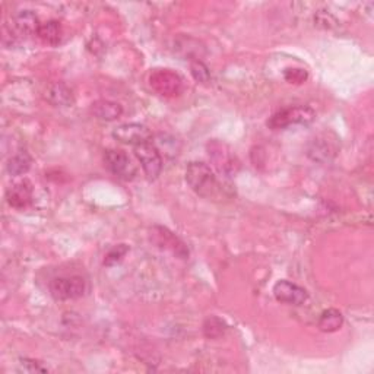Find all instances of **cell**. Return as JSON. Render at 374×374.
<instances>
[{
	"label": "cell",
	"instance_id": "cell-1",
	"mask_svg": "<svg viewBox=\"0 0 374 374\" xmlns=\"http://www.w3.org/2000/svg\"><path fill=\"white\" fill-rule=\"evenodd\" d=\"M186 182L198 196L205 199H218L223 195V186L216 176L205 162L193 161L186 169Z\"/></svg>",
	"mask_w": 374,
	"mask_h": 374
},
{
	"label": "cell",
	"instance_id": "cell-2",
	"mask_svg": "<svg viewBox=\"0 0 374 374\" xmlns=\"http://www.w3.org/2000/svg\"><path fill=\"white\" fill-rule=\"evenodd\" d=\"M315 119H316V113L312 107L291 106L275 113L272 118L268 120V127L274 129V131H281V129H288L297 124L307 126L313 123Z\"/></svg>",
	"mask_w": 374,
	"mask_h": 374
},
{
	"label": "cell",
	"instance_id": "cell-3",
	"mask_svg": "<svg viewBox=\"0 0 374 374\" xmlns=\"http://www.w3.org/2000/svg\"><path fill=\"white\" fill-rule=\"evenodd\" d=\"M149 85L157 94L167 98L178 97L183 93L185 88L182 76L173 72L171 69L152 71L149 75Z\"/></svg>",
	"mask_w": 374,
	"mask_h": 374
},
{
	"label": "cell",
	"instance_id": "cell-4",
	"mask_svg": "<svg viewBox=\"0 0 374 374\" xmlns=\"http://www.w3.org/2000/svg\"><path fill=\"white\" fill-rule=\"evenodd\" d=\"M208 153L209 158L216 167V170L224 174L225 177H233L240 170V161L236 153L230 149L228 145L224 142L212 140L208 144Z\"/></svg>",
	"mask_w": 374,
	"mask_h": 374
},
{
	"label": "cell",
	"instance_id": "cell-5",
	"mask_svg": "<svg viewBox=\"0 0 374 374\" xmlns=\"http://www.w3.org/2000/svg\"><path fill=\"white\" fill-rule=\"evenodd\" d=\"M339 139L333 133H320L307 145V156L315 162L325 164L332 161L339 151Z\"/></svg>",
	"mask_w": 374,
	"mask_h": 374
},
{
	"label": "cell",
	"instance_id": "cell-6",
	"mask_svg": "<svg viewBox=\"0 0 374 374\" xmlns=\"http://www.w3.org/2000/svg\"><path fill=\"white\" fill-rule=\"evenodd\" d=\"M50 294L57 301H66V300H76L86 291L85 279L81 277H64V278H55L50 282Z\"/></svg>",
	"mask_w": 374,
	"mask_h": 374
},
{
	"label": "cell",
	"instance_id": "cell-7",
	"mask_svg": "<svg viewBox=\"0 0 374 374\" xmlns=\"http://www.w3.org/2000/svg\"><path fill=\"white\" fill-rule=\"evenodd\" d=\"M104 164L107 170L120 180L124 182H131L138 174L136 165L132 162L123 151L119 149H110L104 153Z\"/></svg>",
	"mask_w": 374,
	"mask_h": 374
},
{
	"label": "cell",
	"instance_id": "cell-8",
	"mask_svg": "<svg viewBox=\"0 0 374 374\" xmlns=\"http://www.w3.org/2000/svg\"><path fill=\"white\" fill-rule=\"evenodd\" d=\"M135 156L142 165V170H144L145 176L149 180L158 178L162 170V158L158 148L153 145L152 142H147V144L135 147Z\"/></svg>",
	"mask_w": 374,
	"mask_h": 374
},
{
	"label": "cell",
	"instance_id": "cell-9",
	"mask_svg": "<svg viewBox=\"0 0 374 374\" xmlns=\"http://www.w3.org/2000/svg\"><path fill=\"white\" fill-rule=\"evenodd\" d=\"M113 138L118 142H120V144L138 147L142 144H147V142H151L152 133L144 124L124 123L114 129Z\"/></svg>",
	"mask_w": 374,
	"mask_h": 374
},
{
	"label": "cell",
	"instance_id": "cell-10",
	"mask_svg": "<svg viewBox=\"0 0 374 374\" xmlns=\"http://www.w3.org/2000/svg\"><path fill=\"white\" fill-rule=\"evenodd\" d=\"M152 240L158 247L170 250L173 254H176L178 257V259H183V261L189 259L187 246L174 233H171L169 228L153 227L152 228Z\"/></svg>",
	"mask_w": 374,
	"mask_h": 374
},
{
	"label": "cell",
	"instance_id": "cell-11",
	"mask_svg": "<svg viewBox=\"0 0 374 374\" xmlns=\"http://www.w3.org/2000/svg\"><path fill=\"white\" fill-rule=\"evenodd\" d=\"M274 295L279 303L291 304V306H301L308 300V294L304 288L286 279L278 281L275 283Z\"/></svg>",
	"mask_w": 374,
	"mask_h": 374
},
{
	"label": "cell",
	"instance_id": "cell-12",
	"mask_svg": "<svg viewBox=\"0 0 374 374\" xmlns=\"http://www.w3.org/2000/svg\"><path fill=\"white\" fill-rule=\"evenodd\" d=\"M6 200L12 208L24 209L32 202V185L28 180H24L14 186H10L6 191Z\"/></svg>",
	"mask_w": 374,
	"mask_h": 374
},
{
	"label": "cell",
	"instance_id": "cell-13",
	"mask_svg": "<svg viewBox=\"0 0 374 374\" xmlns=\"http://www.w3.org/2000/svg\"><path fill=\"white\" fill-rule=\"evenodd\" d=\"M46 100L55 107H71L75 102L72 89L63 82L48 85L46 89Z\"/></svg>",
	"mask_w": 374,
	"mask_h": 374
},
{
	"label": "cell",
	"instance_id": "cell-14",
	"mask_svg": "<svg viewBox=\"0 0 374 374\" xmlns=\"http://www.w3.org/2000/svg\"><path fill=\"white\" fill-rule=\"evenodd\" d=\"M91 113L100 120L113 122L122 118L123 107L119 104V102L109 101V100H98L91 106Z\"/></svg>",
	"mask_w": 374,
	"mask_h": 374
},
{
	"label": "cell",
	"instance_id": "cell-15",
	"mask_svg": "<svg viewBox=\"0 0 374 374\" xmlns=\"http://www.w3.org/2000/svg\"><path fill=\"white\" fill-rule=\"evenodd\" d=\"M41 22L32 10H21L14 17V27L21 35H37Z\"/></svg>",
	"mask_w": 374,
	"mask_h": 374
},
{
	"label": "cell",
	"instance_id": "cell-16",
	"mask_svg": "<svg viewBox=\"0 0 374 374\" xmlns=\"http://www.w3.org/2000/svg\"><path fill=\"white\" fill-rule=\"evenodd\" d=\"M31 164H32V158L30 153L27 151H19L14 157L9 158L6 164V171L14 177L24 176L30 171Z\"/></svg>",
	"mask_w": 374,
	"mask_h": 374
},
{
	"label": "cell",
	"instance_id": "cell-17",
	"mask_svg": "<svg viewBox=\"0 0 374 374\" xmlns=\"http://www.w3.org/2000/svg\"><path fill=\"white\" fill-rule=\"evenodd\" d=\"M62 25L57 21H48L40 25L37 37L48 46H57L62 41Z\"/></svg>",
	"mask_w": 374,
	"mask_h": 374
},
{
	"label": "cell",
	"instance_id": "cell-18",
	"mask_svg": "<svg viewBox=\"0 0 374 374\" xmlns=\"http://www.w3.org/2000/svg\"><path fill=\"white\" fill-rule=\"evenodd\" d=\"M342 324H344L342 313L337 310V308H329V310H325L321 313L317 325L321 332L332 333L339 330L342 328Z\"/></svg>",
	"mask_w": 374,
	"mask_h": 374
},
{
	"label": "cell",
	"instance_id": "cell-19",
	"mask_svg": "<svg viewBox=\"0 0 374 374\" xmlns=\"http://www.w3.org/2000/svg\"><path fill=\"white\" fill-rule=\"evenodd\" d=\"M227 330V324L216 316H211L205 320L203 324V335L208 339H218L221 338Z\"/></svg>",
	"mask_w": 374,
	"mask_h": 374
},
{
	"label": "cell",
	"instance_id": "cell-20",
	"mask_svg": "<svg viewBox=\"0 0 374 374\" xmlns=\"http://www.w3.org/2000/svg\"><path fill=\"white\" fill-rule=\"evenodd\" d=\"M190 73L193 76V80H195L198 84L208 85L211 82L209 68L199 59H193L190 62Z\"/></svg>",
	"mask_w": 374,
	"mask_h": 374
},
{
	"label": "cell",
	"instance_id": "cell-21",
	"mask_svg": "<svg viewBox=\"0 0 374 374\" xmlns=\"http://www.w3.org/2000/svg\"><path fill=\"white\" fill-rule=\"evenodd\" d=\"M283 78H286L287 82L294 84V85H300L303 82L307 81L308 73L306 69H300V68H288L283 72Z\"/></svg>",
	"mask_w": 374,
	"mask_h": 374
},
{
	"label": "cell",
	"instance_id": "cell-22",
	"mask_svg": "<svg viewBox=\"0 0 374 374\" xmlns=\"http://www.w3.org/2000/svg\"><path fill=\"white\" fill-rule=\"evenodd\" d=\"M129 252V247L126 246V244H119V246H115L114 249H111L107 254H106V259H104V265L106 266H111L114 263L120 262L123 257L126 256V253Z\"/></svg>",
	"mask_w": 374,
	"mask_h": 374
},
{
	"label": "cell",
	"instance_id": "cell-23",
	"mask_svg": "<svg viewBox=\"0 0 374 374\" xmlns=\"http://www.w3.org/2000/svg\"><path fill=\"white\" fill-rule=\"evenodd\" d=\"M21 370L27 371V373H47V367H44L40 361L30 359V358H24L21 359Z\"/></svg>",
	"mask_w": 374,
	"mask_h": 374
}]
</instances>
